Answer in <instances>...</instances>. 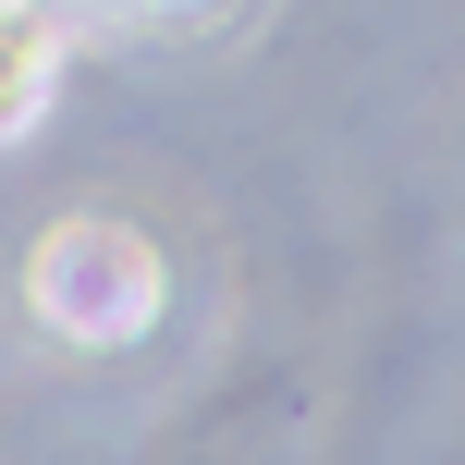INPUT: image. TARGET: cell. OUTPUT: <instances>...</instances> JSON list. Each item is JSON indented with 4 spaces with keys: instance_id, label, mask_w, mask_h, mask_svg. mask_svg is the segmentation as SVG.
Masks as SVG:
<instances>
[{
    "instance_id": "6da1fadb",
    "label": "cell",
    "mask_w": 465,
    "mask_h": 465,
    "mask_svg": "<svg viewBox=\"0 0 465 465\" xmlns=\"http://www.w3.org/2000/svg\"><path fill=\"white\" fill-rule=\"evenodd\" d=\"M25 294H37V319L62 331V343H135V331L160 319V257L123 221H62V232H37Z\"/></svg>"
},
{
    "instance_id": "7a4b0ae2",
    "label": "cell",
    "mask_w": 465,
    "mask_h": 465,
    "mask_svg": "<svg viewBox=\"0 0 465 465\" xmlns=\"http://www.w3.org/2000/svg\"><path fill=\"white\" fill-rule=\"evenodd\" d=\"M49 86H62V25L37 0H0V135H25L49 111Z\"/></svg>"
}]
</instances>
